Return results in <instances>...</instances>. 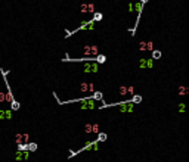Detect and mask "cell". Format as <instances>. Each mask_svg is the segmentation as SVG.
<instances>
[{
	"mask_svg": "<svg viewBox=\"0 0 189 162\" xmlns=\"http://www.w3.org/2000/svg\"><path fill=\"white\" fill-rule=\"evenodd\" d=\"M114 106L120 108V112H133V102H131V100L120 102V103H115Z\"/></svg>",
	"mask_w": 189,
	"mask_h": 162,
	"instance_id": "cell-1",
	"label": "cell"
},
{
	"mask_svg": "<svg viewBox=\"0 0 189 162\" xmlns=\"http://www.w3.org/2000/svg\"><path fill=\"white\" fill-rule=\"evenodd\" d=\"M83 71L86 74H89V72H98V63L96 62H92V61H87L86 63H84V66H83Z\"/></svg>",
	"mask_w": 189,
	"mask_h": 162,
	"instance_id": "cell-2",
	"label": "cell"
},
{
	"mask_svg": "<svg viewBox=\"0 0 189 162\" xmlns=\"http://www.w3.org/2000/svg\"><path fill=\"white\" fill-rule=\"evenodd\" d=\"M142 9H143V3H140V2H137V3H130V5H129V10H130V12H136L137 16L142 13Z\"/></svg>",
	"mask_w": 189,
	"mask_h": 162,
	"instance_id": "cell-3",
	"label": "cell"
},
{
	"mask_svg": "<svg viewBox=\"0 0 189 162\" xmlns=\"http://www.w3.org/2000/svg\"><path fill=\"white\" fill-rule=\"evenodd\" d=\"M83 53L86 56H96L98 55V46H84L83 49Z\"/></svg>",
	"mask_w": 189,
	"mask_h": 162,
	"instance_id": "cell-4",
	"label": "cell"
},
{
	"mask_svg": "<svg viewBox=\"0 0 189 162\" xmlns=\"http://www.w3.org/2000/svg\"><path fill=\"white\" fill-rule=\"evenodd\" d=\"M81 109H94V102L90 97H86L81 100Z\"/></svg>",
	"mask_w": 189,
	"mask_h": 162,
	"instance_id": "cell-5",
	"label": "cell"
},
{
	"mask_svg": "<svg viewBox=\"0 0 189 162\" xmlns=\"http://www.w3.org/2000/svg\"><path fill=\"white\" fill-rule=\"evenodd\" d=\"M81 30H94V21H84L75 31H81Z\"/></svg>",
	"mask_w": 189,
	"mask_h": 162,
	"instance_id": "cell-6",
	"label": "cell"
},
{
	"mask_svg": "<svg viewBox=\"0 0 189 162\" xmlns=\"http://www.w3.org/2000/svg\"><path fill=\"white\" fill-rule=\"evenodd\" d=\"M12 119V109H0V121Z\"/></svg>",
	"mask_w": 189,
	"mask_h": 162,
	"instance_id": "cell-7",
	"label": "cell"
},
{
	"mask_svg": "<svg viewBox=\"0 0 189 162\" xmlns=\"http://www.w3.org/2000/svg\"><path fill=\"white\" fill-rule=\"evenodd\" d=\"M80 10H81L83 13H87V12L94 13V5H93V3H83V5L80 6Z\"/></svg>",
	"mask_w": 189,
	"mask_h": 162,
	"instance_id": "cell-8",
	"label": "cell"
},
{
	"mask_svg": "<svg viewBox=\"0 0 189 162\" xmlns=\"http://www.w3.org/2000/svg\"><path fill=\"white\" fill-rule=\"evenodd\" d=\"M154 66V59H142L140 61V68H152Z\"/></svg>",
	"mask_w": 189,
	"mask_h": 162,
	"instance_id": "cell-9",
	"label": "cell"
},
{
	"mask_svg": "<svg viewBox=\"0 0 189 162\" xmlns=\"http://www.w3.org/2000/svg\"><path fill=\"white\" fill-rule=\"evenodd\" d=\"M27 150H28V152H35V150H37V143L28 141V143H27Z\"/></svg>",
	"mask_w": 189,
	"mask_h": 162,
	"instance_id": "cell-10",
	"label": "cell"
},
{
	"mask_svg": "<svg viewBox=\"0 0 189 162\" xmlns=\"http://www.w3.org/2000/svg\"><path fill=\"white\" fill-rule=\"evenodd\" d=\"M19 108H21V103H19V102H16L15 99L10 102V109H12V111H18Z\"/></svg>",
	"mask_w": 189,
	"mask_h": 162,
	"instance_id": "cell-11",
	"label": "cell"
},
{
	"mask_svg": "<svg viewBox=\"0 0 189 162\" xmlns=\"http://www.w3.org/2000/svg\"><path fill=\"white\" fill-rule=\"evenodd\" d=\"M93 61L96 62V63H103V62L106 61V56H103V55H98L96 58L93 56Z\"/></svg>",
	"mask_w": 189,
	"mask_h": 162,
	"instance_id": "cell-12",
	"label": "cell"
},
{
	"mask_svg": "<svg viewBox=\"0 0 189 162\" xmlns=\"http://www.w3.org/2000/svg\"><path fill=\"white\" fill-rule=\"evenodd\" d=\"M15 143H16V145L24 143V134H22V133H18V134L15 136Z\"/></svg>",
	"mask_w": 189,
	"mask_h": 162,
	"instance_id": "cell-13",
	"label": "cell"
},
{
	"mask_svg": "<svg viewBox=\"0 0 189 162\" xmlns=\"http://www.w3.org/2000/svg\"><path fill=\"white\" fill-rule=\"evenodd\" d=\"M106 139H108V134L106 133H98V141L101 143V141H106Z\"/></svg>",
	"mask_w": 189,
	"mask_h": 162,
	"instance_id": "cell-14",
	"label": "cell"
},
{
	"mask_svg": "<svg viewBox=\"0 0 189 162\" xmlns=\"http://www.w3.org/2000/svg\"><path fill=\"white\" fill-rule=\"evenodd\" d=\"M118 94H120V96H126V94H127V85H121V87L118 88Z\"/></svg>",
	"mask_w": 189,
	"mask_h": 162,
	"instance_id": "cell-15",
	"label": "cell"
},
{
	"mask_svg": "<svg viewBox=\"0 0 189 162\" xmlns=\"http://www.w3.org/2000/svg\"><path fill=\"white\" fill-rule=\"evenodd\" d=\"M90 99H93V100H102L103 97H102V93H101V92H94V94H93Z\"/></svg>",
	"mask_w": 189,
	"mask_h": 162,
	"instance_id": "cell-16",
	"label": "cell"
},
{
	"mask_svg": "<svg viewBox=\"0 0 189 162\" xmlns=\"http://www.w3.org/2000/svg\"><path fill=\"white\" fill-rule=\"evenodd\" d=\"M99 131H101V128H99V124H92V133L98 134Z\"/></svg>",
	"mask_w": 189,
	"mask_h": 162,
	"instance_id": "cell-17",
	"label": "cell"
},
{
	"mask_svg": "<svg viewBox=\"0 0 189 162\" xmlns=\"http://www.w3.org/2000/svg\"><path fill=\"white\" fill-rule=\"evenodd\" d=\"M131 102H133V103H140V102H142V96L133 94V99H131Z\"/></svg>",
	"mask_w": 189,
	"mask_h": 162,
	"instance_id": "cell-18",
	"label": "cell"
},
{
	"mask_svg": "<svg viewBox=\"0 0 189 162\" xmlns=\"http://www.w3.org/2000/svg\"><path fill=\"white\" fill-rule=\"evenodd\" d=\"M161 58V52L160 50H152V59H160Z\"/></svg>",
	"mask_w": 189,
	"mask_h": 162,
	"instance_id": "cell-19",
	"label": "cell"
},
{
	"mask_svg": "<svg viewBox=\"0 0 189 162\" xmlns=\"http://www.w3.org/2000/svg\"><path fill=\"white\" fill-rule=\"evenodd\" d=\"M101 19H102V13L101 12H96L93 15V21H101Z\"/></svg>",
	"mask_w": 189,
	"mask_h": 162,
	"instance_id": "cell-20",
	"label": "cell"
},
{
	"mask_svg": "<svg viewBox=\"0 0 189 162\" xmlns=\"http://www.w3.org/2000/svg\"><path fill=\"white\" fill-rule=\"evenodd\" d=\"M80 90H81L83 93L89 92V84H87V83H83V84H81V87H80Z\"/></svg>",
	"mask_w": 189,
	"mask_h": 162,
	"instance_id": "cell-21",
	"label": "cell"
},
{
	"mask_svg": "<svg viewBox=\"0 0 189 162\" xmlns=\"http://www.w3.org/2000/svg\"><path fill=\"white\" fill-rule=\"evenodd\" d=\"M18 150H27V143H19L18 145Z\"/></svg>",
	"mask_w": 189,
	"mask_h": 162,
	"instance_id": "cell-22",
	"label": "cell"
},
{
	"mask_svg": "<svg viewBox=\"0 0 189 162\" xmlns=\"http://www.w3.org/2000/svg\"><path fill=\"white\" fill-rule=\"evenodd\" d=\"M186 93H189V90L186 87H180L179 88V94H186Z\"/></svg>",
	"mask_w": 189,
	"mask_h": 162,
	"instance_id": "cell-23",
	"label": "cell"
},
{
	"mask_svg": "<svg viewBox=\"0 0 189 162\" xmlns=\"http://www.w3.org/2000/svg\"><path fill=\"white\" fill-rule=\"evenodd\" d=\"M139 47H140L142 50H148V41H142V43L139 44Z\"/></svg>",
	"mask_w": 189,
	"mask_h": 162,
	"instance_id": "cell-24",
	"label": "cell"
},
{
	"mask_svg": "<svg viewBox=\"0 0 189 162\" xmlns=\"http://www.w3.org/2000/svg\"><path fill=\"white\" fill-rule=\"evenodd\" d=\"M84 131H86V133H92V124H86Z\"/></svg>",
	"mask_w": 189,
	"mask_h": 162,
	"instance_id": "cell-25",
	"label": "cell"
},
{
	"mask_svg": "<svg viewBox=\"0 0 189 162\" xmlns=\"http://www.w3.org/2000/svg\"><path fill=\"white\" fill-rule=\"evenodd\" d=\"M24 134V143H28L30 141V134L28 133H22Z\"/></svg>",
	"mask_w": 189,
	"mask_h": 162,
	"instance_id": "cell-26",
	"label": "cell"
},
{
	"mask_svg": "<svg viewBox=\"0 0 189 162\" xmlns=\"http://www.w3.org/2000/svg\"><path fill=\"white\" fill-rule=\"evenodd\" d=\"M127 93H130V94H133V93H135V88H133V85L127 87Z\"/></svg>",
	"mask_w": 189,
	"mask_h": 162,
	"instance_id": "cell-27",
	"label": "cell"
},
{
	"mask_svg": "<svg viewBox=\"0 0 189 162\" xmlns=\"http://www.w3.org/2000/svg\"><path fill=\"white\" fill-rule=\"evenodd\" d=\"M89 92H92V93L94 92V84L93 83H89Z\"/></svg>",
	"mask_w": 189,
	"mask_h": 162,
	"instance_id": "cell-28",
	"label": "cell"
},
{
	"mask_svg": "<svg viewBox=\"0 0 189 162\" xmlns=\"http://www.w3.org/2000/svg\"><path fill=\"white\" fill-rule=\"evenodd\" d=\"M148 50H154V43L152 41H148Z\"/></svg>",
	"mask_w": 189,
	"mask_h": 162,
	"instance_id": "cell-29",
	"label": "cell"
},
{
	"mask_svg": "<svg viewBox=\"0 0 189 162\" xmlns=\"http://www.w3.org/2000/svg\"><path fill=\"white\" fill-rule=\"evenodd\" d=\"M0 102H6V94L5 93H0Z\"/></svg>",
	"mask_w": 189,
	"mask_h": 162,
	"instance_id": "cell-30",
	"label": "cell"
},
{
	"mask_svg": "<svg viewBox=\"0 0 189 162\" xmlns=\"http://www.w3.org/2000/svg\"><path fill=\"white\" fill-rule=\"evenodd\" d=\"M179 111H180V112H185V105H183V103L179 105Z\"/></svg>",
	"mask_w": 189,
	"mask_h": 162,
	"instance_id": "cell-31",
	"label": "cell"
},
{
	"mask_svg": "<svg viewBox=\"0 0 189 162\" xmlns=\"http://www.w3.org/2000/svg\"><path fill=\"white\" fill-rule=\"evenodd\" d=\"M148 2V0H140V3H146Z\"/></svg>",
	"mask_w": 189,
	"mask_h": 162,
	"instance_id": "cell-32",
	"label": "cell"
}]
</instances>
